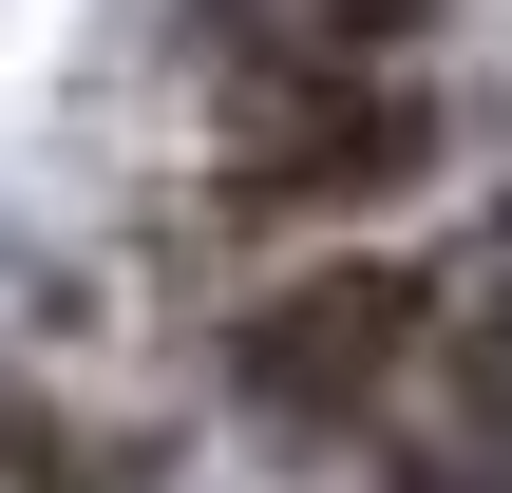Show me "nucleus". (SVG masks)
<instances>
[{
    "instance_id": "1",
    "label": "nucleus",
    "mask_w": 512,
    "mask_h": 493,
    "mask_svg": "<svg viewBox=\"0 0 512 493\" xmlns=\"http://www.w3.org/2000/svg\"><path fill=\"white\" fill-rule=\"evenodd\" d=\"M190 228L209 285L285 247H399L437 190H494V95L456 57H190Z\"/></svg>"
},
{
    "instance_id": "2",
    "label": "nucleus",
    "mask_w": 512,
    "mask_h": 493,
    "mask_svg": "<svg viewBox=\"0 0 512 493\" xmlns=\"http://www.w3.org/2000/svg\"><path fill=\"white\" fill-rule=\"evenodd\" d=\"M437 342H456V247H285V266H228L190 304L209 399L266 456H304V475H342L437 380Z\"/></svg>"
},
{
    "instance_id": "3",
    "label": "nucleus",
    "mask_w": 512,
    "mask_h": 493,
    "mask_svg": "<svg viewBox=\"0 0 512 493\" xmlns=\"http://www.w3.org/2000/svg\"><path fill=\"white\" fill-rule=\"evenodd\" d=\"M0 493H171L152 437H114V418H76L57 380H19L0 361Z\"/></svg>"
}]
</instances>
